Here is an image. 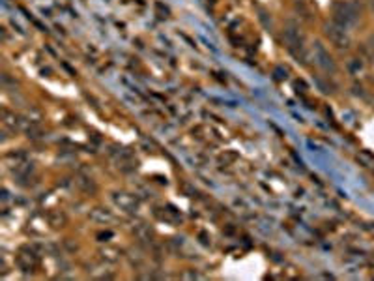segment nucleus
<instances>
[{"mask_svg": "<svg viewBox=\"0 0 374 281\" xmlns=\"http://www.w3.org/2000/svg\"><path fill=\"white\" fill-rule=\"evenodd\" d=\"M90 220L96 221V223H101V225H107V223H111L114 220V214H112L111 210H107V208L98 206L90 212Z\"/></svg>", "mask_w": 374, "mask_h": 281, "instance_id": "6", "label": "nucleus"}, {"mask_svg": "<svg viewBox=\"0 0 374 281\" xmlns=\"http://www.w3.org/2000/svg\"><path fill=\"white\" fill-rule=\"evenodd\" d=\"M368 47H370V51L374 53V34L370 38H368Z\"/></svg>", "mask_w": 374, "mask_h": 281, "instance_id": "13", "label": "nucleus"}, {"mask_svg": "<svg viewBox=\"0 0 374 281\" xmlns=\"http://www.w3.org/2000/svg\"><path fill=\"white\" fill-rule=\"evenodd\" d=\"M47 223H49L53 229H58V227H64L68 223V218H66V214L60 212V210H53V212L47 214Z\"/></svg>", "mask_w": 374, "mask_h": 281, "instance_id": "8", "label": "nucleus"}, {"mask_svg": "<svg viewBox=\"0 0 374 281\" xmlns=\"http://www.w3.org/2000/svg\"><path fill=\"white\" fill-rule=\"evenodd\" d=\"M36 263H37V257H36V253H32V251H28V253L21 251V253L17 255V264L25 270V272H28V270L34 268Z\"/></svg>", "mask_w": 374, "mask_h": 281, "instance_id": "7", "label": "nucleus"}, {"mask_svg": "<svg viewBox=\"0 0 374 281\" xmlns=\"http://www.w3.org/2000/svg\"><path fill=\"white\" fill-rule=\"evenodd\" d=\"M112 202L116 204L120 210L123 212H129V214H135L137 210H139V201H137L135 195H131V193H126V191H114L111 195Z\"/></svg>", "mask_w": 374, "mask_h": 281, "instance_id": "5", "label": "nucleus"}, {"mask_svg": "<svg viewBox=\"0 0 374 281\" xmlns=\"http://www.w3.org/2000/svg\"><path fill=\"white\" fill-rule=\"evenodd\" d=\"M324 34L329 40V43L335 45L337 49L346 51L352 47V38L348 34V28H344V26L337 25V23H327L324 26Z\"/></svg>", "mask_w": 374, "mask_h": 281, "instance_id": "3", "label": "nucleus"}, {"mask_svg": "<svg viewBox=\"0 0 374 281\" xmlns=\"http://www.w3.org/2000/svg\"><path fill=\"white\" fill-rule=\"evenodd\" d=\"M311 60L314 62V66L327 75H333L337 72V64L333 60V56L329 55V51L322 45V42H314L311 45Z\"/></svg>", "mask_w": 374, "mask_h": 281, "instance_id": "2", "label": "nucleus"}, {"mask_svg": "<svg viewBox=\"0 0 374 281\" xmlns=\"http://www.w3.org/2000/svg\"><path fill=\"white\" fill-rule=\"evenodd\" d=\"M361 13L363 8L356 0H339L333 4V23L350 28V26L357 25V21L361 19Z\"/></svg>", "mask_w": 374, "mask_h": 281, "instance_id": "1", "label": "nucleus"}, {"mask_svg": "<svg viewBox=\"0 0 374 281\" xmlns=\"http://www.w3.org/2000/svg\"><path fill=\"white\" fill-rule=\"evenodd\" d=\"M348 72L352 75H361L363 72H365V62H363V58H352V60L348 62Z\"/></svg>", "mask_w": 374, "mask_h": 281, "instance_id": "10", "label": "nucleus"}, {"mask_svg": "<svg viewBox=\"0 0 374 281\" xmlns=\"http://www.w3.org/2000/svg\"><path fill=\"white\" fill-rule=\"evenodd\" d=\"M137 236H141L142 240H148L150 236H152V232H150V229H146V227H137Z\"/></svg>", "mask_w": 374, "mask_h": 281, "instance_id": "12", "label": "nucleus"}, {"mask_svg": "<svg viewBox=\"0 0 374 281\" xmlns=\"http://www.w3.org/2000/svg\"><path fill=\"white\" fill-rule=\"evenodd\" d=\"M282 40H284V45L286 49L292 53L294 56H300L305 53V36L303 32L300 30V26L288 25L282 32Z\"/></svg>", "mask_w": 374, "mask_h": 281, "instance_id": "4", "label": "nucleus"}, {"mask_svg": "<svg viewBox=\"0 0 374 281\" xmlns=\"http://www.w3.org/2000/svg\"><path fill=\"white\" fill-rule=\"evenodd\" d=\"M101 257H103L105 261H109V263H116V261H120L122 253H120V250H116V248H105V250L101 251Z\"/></svg>", "mask_w": 374, "mask_h": 281, "instance_id": "11", "label": "nucleus"}, {"mask_svg": "<svg viewBox=\"0 0 374 281\" xmlns=\"http://www.w3.org/2000/svg\"><path fill=\"white\" fill-rule=\"evenodd\" d=\"M370 4H372V10H374V0H370Z\"/></svg>", "mask_w": 374, "mask_h": 281, "instance_id": "14", "label": "nucleus"}, {"mask_svg": "<svg viewBox=\"0 0 374 281\" xmlns=\"http://www.w3.org/2000/svg\"><path fill=\"white\" fill-rule=\"evenodd\" d=\"M2 124H4V128L15 131L19 128V118L8 109H2Z\"/></svg>", "mask_w": 374, "mask_h": 281, "instance_id": "9", "label": "nucleus"}]
</instances>
